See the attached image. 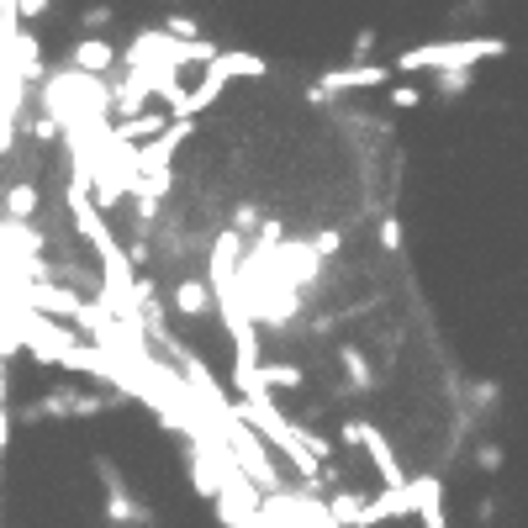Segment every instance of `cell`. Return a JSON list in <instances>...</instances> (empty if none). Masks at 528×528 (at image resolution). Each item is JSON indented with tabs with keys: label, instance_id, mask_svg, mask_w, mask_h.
I'll list each match as a JSON object with an SVG mask.
<instances>
[{
	"label": "cell",
	"instance_id": "6da1fadb",
	"mask_svg": "<svg viewBox=\"0 0 528 528\" xmlns=\"http://www.w3.org/2000/svg\"><path fill=\"white\" fill-rule=\"evenodd\" d=\"M507 53V37H444V43H418V48H402L391 59V74H444V69H476L486 59H502Z\"/></svg>",
	"mask_w": 528,
	"mask_h": 528
},
{
	"label": "cell",
	"instance_id": "7a4b0ae2",
	"mask_svg": "<svg viewBox=\"0 0 528 528\" xmlns=\"http://www.w3.org/2000/svg\"><path fill=\"white\" fill-rule=\"evenodd\" d=\"M264 74H270V64H264L259 53H249V48H222L212 64H201L196 90H185L180 122H191V117H201L206 106H217V96H222L233 80H264Z\"/></svg>",
	"mask_w": 528,
	"mask_h": 528
},
{
	"label": "cell",
	"instance_id": "3957f363",
	"mask_svg": "<svg viewBox=\"0 0 528 528\" xmlns=\"http://www.w3.org/2000/svg\"><path fill=\"white\" fill-rule=\"evenodd\" d=\"M344 444H354V449H365V460L375 465V476H381V486H407L412 476L402 470V460H396V449H391V439L375 423H365V418H349L344 423Z\"/></svg>",
	"mask_w": 528,
	"mask_h": 528
},
{
	"label": "cell",
	"instance_id": "277c9868",
	"mask_svg": "<svg viewBox=\"0 0 528 528\" xmlns=\"http://www.w3.org/2000/svg\"><path fill=\"white\" fill-rule=\"evenodd\" d=\"M96 476H101V486H106V523L111 528H148L154 523V513L132 497V486L122 481V470L111 465L106 455H96Z\"/></svg>",
	"mask_w": 528,
	"mask_h": 528
},
{
	"label": "cell",
	"instance_id": "5b68a950",
	"mask_svg": "<svg viewBox=\"0 0 528 528\" xmlns=\"http://www.w3.org/2000/svg\"><path fill=\"white\" fill-rule=\"evenodd\" d=\"M117 402L111 396H96V391H80V386H64V391H48L43 402L22 407V418L37 423V418H101V412H111Z\"/></svg>",
	"mask_w": 528,
	"mask_h": 528
},
{
	"label": "cell",
	"instance_id": "8992f818",
	"mask_svg": "<svg viewBox=\"0 0 528 528\" xmlns=\"http://www.w3.org/2000/svg\"><path fill=\"white\" fill-rule=\"evenodd\" d=\"M391 85V64H344V69H328L307 96L312 101H338L344 90H381Z\"/></svg>",
	"mask_w": 528,
	"mask_h": 528
},
{
	"label": "cell",
	"instance_id": "52a82bcc",
	"mask_svg": "<svg viewBox=\"0 0 528 528\" xmlns=\"http://www.w3.org/2000/svg\"><path fill=\"white\" fill-rule=\"evenodd\" d=\"M412 513L423 518V528H449L444 481H439V476H418V481H412Z\"/></svg>",
	"mask_w": 528,
	"mask_h": 528
},
{
	"label": "cell",
	"instance_id": "ba28073f",
	"mask_svg": "<svg viewBox=\"0 0 528 528\" xmlns=\"http://www.w3.org/2000/svg\"><path fill=\"white\" fill-rule=\"evenodd\" d=\"M69 64L80 69V74H96V80H101V74L117 64V48H111L106 37H80V43H74V53H69Z\"/></svg>",
	"mask_w": 528,
	"mask_h": 528
},
{
	"label": "cell",
	"instance_id": "9c48e42d",
	"mask_svg": "<svg viewBox=\"0 0 528 528\" xmlns=\"http://www.w3.org/2000/svg\"><path fill=\"white\" fill-rule=\"evenodd\" d=\"M307 386V375H301L296 365H286V360H259V370H254V391H301Z\"/></svg>",
	"mask_w": 528,
	"mask_h": 528
},
{
	"label": "cell",
	"instance_id": "30bf717a",
	"mask_svg": "<svg viewBox=\"0 0 528 528\" xmlns=\"http://www.w3.org/2000/svg\"><path fill=\"white\" fill-rule=\"evenodd\" d=\"M212 307H217V296H212V286H206V280L185 275L180 286H175V317H206Z\"/></svg>",
	"mask_w": 528,
	"mask_h": 528
},
{
	"label": "cell",
	"instance_id": "8fae6325",
	"mask_svg": "<svg viewBox=\"0 0 528 528\" xmlns=\"http://www.w3.org/2000/svg\"><path fill=\"white\" fill-rule=\"evenodd\" d=\"M169 122H175L169 111H132V117H127L122 127H111V132H117L122 143H148V138H159Z\"/></svg>",
	"mask_w": 528,
	"mask_h": 528
},
{
	"label": "cell",
	"instance_id": "7c38bea8",
	"mask_svg": "<svg viewBox=\"0 0 528 528\" xmlns=\"http://www.w3.org/2000/svg\"><path fill=\"white\" fill-rule=\"evenodd\" d=\"M37 201H43V196H37V185H32V180H16L11 191H6V217H11V222H27V217L37 212Z\"/></svg>",
	"mask_w": 528,
	"mask_h": 528
},
{
	"label": "cell",
	"instance_id": "4fadbf2b",
	"mask_svg": "<svg viewBox=\"0 0 528 528\" xmlns=\"http://www.w3.org/2000/svg\"><path fill=\"white\" fill-rule=\"evenodd\" d=\"M338 365H344V375H349V381L360 386V391L375 386V370H370V354H365V349H354V344L338 349Z\"/></svg>",
	"mask_w": 528,
	"mask_h": 528
},
{
	"label": "cell",
	"instance_id": "5bb4252c",
	"mask_svg": "<svg viewBox=\"0 0 528 528\" xmlns=\"http://www.w3.org/2000/svg\"><path fill=\"white\" fill-rule=\"evenodd\" d=\"M470 80H476V69H444L439 74V96H460V90H470Z\"/></svg>",
	"mask_w": 528,
	"mask_h": 528
},
{
	"label": "cell",
	"instance_id": "9a60e30c",
	"mask_svg": "<svg viewBox=\"0 0 528 528\" xmlns=\"http://www.w3.org/2000/svg\"><path fill=\"white\" fill-rule=\"evenodd\" d=\"M386 106H396V111H412V106H423V90H418V85H396L391 96H386Z\"/></svg>",
	"mask_w": 528,
	"mask_h": 528
},
{
	"label": "cell",
	"instance_id": "2e32d148",
	"mask_svg": "<svg viewBox=\"0 0 528 528\" xmlns=\"http://www.w3.org/2000/svg\"><path fill=\"white\" fill-rule=\"evenodd\" d=\"M80 27H85V37H96V32H106V27H111V6H90V11L80 16Z\"/></svg>",
	"mask_w": 528,
	"mask_h": 528
},
{
	"label": "cell",
	"instance_id": "e0dca14e",
	"mask_svg": "<svg viewBox=\"0 0 528 528\" xmlns=\"http://www.w3.org/2000/svg\"><path fill=\"white\" fill-rule=\"evenodd\" d=\"M164 32H169V37H180V43H196V37H201V27L191 22V16H169Z\"/></svg>",
	"mask_w": 528,
	"mask_h": 528
},
{
	"label": "cell",
	"instance_id": "ac0fdd59",
	"mask_svg": "<svg viewBox=\"0 0 528 528\" xmlns=\"http://www.w3.org/2000/svg\"><path fill=\"white\" fill-rule=\"evenodd\" d=\"M381 249H386V254L402 249V222H396V217H386V222H381Z\"/></svg>",
	"mask_w": 528,
	"mask_h": 528
},
{
	"label": "cell",
	"instance_id": "d6986e66",
	"mask_svg": "<svg viewBox=\"0 0 528 528\" xmlns=\"http://www.w3.org/2000/svg\"><path fill=\"white\" fill-rule=\"evenodd\" d=\"M43 11H48V0H16V16H22V22H37Z\"/></svg>",
	"mask_w": 528,
	"mask_h": 528
},
{
	"label": "cell",
	"instance_id": "ffe728a7",
	"mask_svg": "<svg viewBox=\"0 0 528 528\" xmlns=\"http://www.w3.org/2000/svg\"><path fill=\"white\" fill-rule=\"evenodd\" d=\"M338 243H344V238H338V228H323V233L312 238V249H317V254H333Z\"/></svg>",
	"mask_w": 528,
	"mask_h": 528
},
{
	"label": "cell",
	"instance_id": "44dd1931",
	"mask_svg": "<svg viewBox=\"0 0 528 528\" xmlns=\"http://www.w3.org/2000/svg\"><path fill=\"white\" fill-rule=\"evenodd\" d=\"M476 465H481V470H497V465H502V449H497V444H481V449H476Z\"/></svg>",
	"mask_w": 528,
	"mask_h": 528
}]
</instances>
